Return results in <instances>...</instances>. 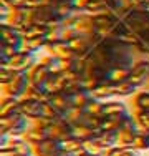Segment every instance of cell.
Listing matches in <instances>:
<instances>
[{
  "label": "cell",
  "mask_w": 149,
  "mask_h": 156,
  "mask_svg": "<svg viewBox=\"0 0 149 156\" xmlns=\"http://www.w3.org/2000/svg\"><path fill=\"white\" fill-rule=\"evenodd\" d=\"M123 22H124L139 38H143L146 43H149V13L147 12H144V10L126 9L124 15H123Z\"/></svg>",
  "instance_id": "6da1fadb"
},
{
  "label": "cell",
  "mask_w": 149,
  "mask_h": 156,
  "mask_svg": "<svg viewBox=\"0 0 149 156\" xmlns=\"http://www.w3.org/2000/svg\"><path fill=\"white\" fill-rule=\"evenodd\" d=\"M30 126V120L23 115L0 118V135H7L10 138H23Z\"/></svg>",
  "instance_id": "7a4b0ae2"
},
{
  "label": "cell",
  "mask_w": 149,
  "mask_h": 156,
  "mask_svg": "<svg viewBox=\"0 0 149 156\" xmlns=\"http://www.w3.org/2000/svg\"><path fill=\"white\" fill-rule=\"evenodd\" d=\"M137 133H139V128H137L136 120H134V116L131 113L124 120V123H123V126L118 131V146L119 148H134V140H136Z\"/></svg>",
  "instance_id": "3957f363"
},
{
  "label": "cell",
  "mask_w": 149,
  "mask_h": 156,
  "mask_svg": "<svg viewBox=\"0 0 149 156\" xmlns=\"http://www.w3.org/2000/svg\"><path fill=\"white\" fill-rule=\"evenodd\" d=\"M0 30H2V37H0V47L7 48H15V50H23V33L13 28L10 23H0Z\"/></svg>",
  "instance_id": "277c9868"
},
{
  "label": "cell",
  "mask_w": 149,
  "mask_h": 156,
  "mask_svg": "<svg viewBox=\"0 0 149 156\" xmlns=\"http://www.w3.org/2000/svg\"><path fill=\"white\" fill-rule=\"evenodd\" d=\"M33 146L25 138H10L5 146L0 148V156H32Z\"/></svg>",
  "instance_id": "5b68a950"
},
{
  "label": "cell",
  "mask_w": 149,
  "mask_h": 156,
  "mask_svg": "<svg viewBox=\"0 0 149 156\" xmlns=\"http://www.w3.org/2000/svg\"><path fill=\"white\" fill-rule=\"evenodd\" d=\"M40 60L36 58V53H33V51H30V50H22V51H18L17 55H13L12 58H10V68H13L15 72H30V70L33 68V66L36 65Z\"/></svg>",
  "instance_id": "8992f818"
},
{
  "label": "cell",
  "mask_w": 149,
  "mask_h": 156,
  "mask_svg": "<svg viewBox=\"0 0 149 156\" xmlns=\"http://www.w3.org/2000/svg\"><path fill=\"white\" fill-rule=\"evenodd\" d=\"M30 87V76L27 72H20L17 73V76L13 78L12 83L2 87L3 96H15V98H22L27 91V88Z\"/></svg>",
  "instance_id": "52a82bcc"
},
{
  "label": "cell",
  "mask_w": 149,
  "mask_h": 156,
  "mask_svg": "<svg viewBox=\"0 0 149 156\" xmlns=\"http://www.w3.org/2000/svg\"><path fill=\"white\" fill-rule=\"evenodd\" d=\"M129 81L137 88L149 85V60L147 58H137L129 73Z\"/></svg>",
  "instance_id": "ba28073f"
},
{
  "label": "cell",
  "mask_w": 149,
  "mask_h": 156,
  "mask_svg": "<svg viewBox=\"0 0 149 156\" xmlns=\"http://www.w3.org/2000/svg\"><path fill=\"white\" fill-rule=\"evenodd\" d=\"M45 51L51 57H57L60 60H70V58H76V51L71 48L70 42L66 40H57V42H48L45 47Z\"/></svg>",
  "instance_id": "9c48e42d"
},
{
  "label": "cell",
  "mask_w": 149,
  "mask_h": 156,
  "mask_svg": "<svg viewBox=\"0 0 149 156\" xmlns=\"http://www.w3.org/2000/svg\"><path fill=\"white\" fill-rule=\"evenodd\" d=\"M48 131H50V138H55L58 141H65L74 135V126L66 118H60V120H55L50 125Z\"/></svg>",
  "instance_id": "30bf717a"
},
{
  "label": "cell",
  "mask_w": 149,
  "mask_h": 156,
  "mask_svg": "<svg viewBox=\"0 0 149 156\" xmlns=\"http://www.w3.org/2000/svg\"><path fill=\"white\" fill-rule=\"evenodd\" d=\"M63 144L55 138H47L42 143L33 146V156H61Z\"/></svg>",
  "instance_id": "8fae6325"
},
{
  "label": "cell",
  "mask_w": 149,
  "mask_h": 156,
  "mask_svg": "<svg viewBox=\"0 0 149 156\" xmlns=\"http://www.w3.org/2000/svg\"><path fill=\"white\" fill-rule=\"evenodd\" d=\"M20 113L30 121H35L43 116V103L35 101V100L20 98Z\"/></svg>",
  "instance_id": "7c38bea8"
},
{
  "label": "cell",
  "mask_w": 149,
  "mask_h": 156,
  "mask_svg": "<svg viewBox=\"0 0 149 156\" xmlns=\"http://www.w3.org/2000/svg\"><path fill=\"white\" fill-rule=\"evenodd\" d=\"M93 20H95V25H96L98 33L104 38V37L109 33L111 28L116 25L119 17L114 15V13H98V15H93Z\"/></svg>",
  "instance_id": "4fadbf2b"
},
{
  "label": "cell",
  "mask_w": 149,
  "mask_h": 156,
  "mask_svg": "<svg viewBox=\"0 0 149 156\" xmlns=\"http://www.w3.org/2000/svg\"><path fill=\"white\" fill-rule=\"evenodd\" d=\"M23 138L27 140L32 146H35V144L42 143V141H45L47 138H50V131H48V128H45V126H40L36 123H33V121H30V126H28V129H27Z\"/></svg>",
  "instance_id": "5bb4252c"
},
{
  "label": "cell",
  "mask_w": 149,
  "mask_h": 156,
  "mask_svg": "<svg viewBox=\"0 0 149 156\" xmlns=\"http://www.w3.org/2000/svg\"><path fill=\"white\" fill-rule=\"evenodd\" d=\"M50 75H51L50 68H48L45 63H42V62H38V63H36V65L28 72L30 83H33V85H42V87H47V81H48V78H50Z\"/></svg>",
  "instance_id": "9a60e30c"
},
{
  "label": "cell",
  "mask_w": 149,
  "mask_h": 156,
  "mask_svg": "<svg viewBox=\"0 0 149 156\" xmlns=\"http://www.w3.org/2000/svg\"><path fill=\"white\" fill-rule=\"evenodd\" d=\"M48 103H51V105H53L55 108L63 115V116H65V115L74 106L73 105V96L68 95V93H65V91L51 95V98H50V101H48Z\"/></svg>",
  "instance_id": "2e32d148"
},
{
  "label": "cell",
  "mask_w": 149,
  "mask_h": 156,
  "mask_svg": "<svg viewBox=\"0 0 149 156\" xmlns=\"http://www.w3.org/2000/svg\"><path fill=\"white\" fill-rule=\"evenodd\" d=\"M20 115V98L15 96H2L0 100V118Z\"/></svg>",
  "instance_id": "e0dca14e"
},
{
  "label": "cell",
  "mask_w": 149,
  "mask_h": 156,
  "mask_svg": "<svg viewBox=\"0 0 149 156\" xmlns=\"http://www.w3.org/2000/svg\"><path fill=\"white\" fill-rule=\"evenodd\" d=\"M131 111L128 110L124 101H121V98H113L104 101V110L103 116H119V115H129Z\"/></svg>",
  "instance_id": "ac0fdd59"
},
{
  "label": "cell",
  "mask_w": 149,
  "mask_h": 156,
  "mask_svg": "<svg viewBox=\"0 0 149 156\" xmlns=\"http://www.w3.org/2000/svg\"><path fill=\"white\" fill-rule=\"evenodd\" d=\"M66 83H68V76L65 73H51L48 81H47V90L51 95L61 93V91H65Z\"/></svg>",
  "instance_id": "d6986e66"
},
{
  "label": "cell",
  "mask_w": 149,
  "mask_h": 156,
  "mask_svg": "<svg viewBox=\"0 0 149 156\" xmlns=\"http://www.w3.org/2000/svg\"><path fill=\"white\" fill-rule=\"evenodd\" d=\"M93 98L98 100V101H108V100L116 98V93H114V85L111 81H104L99 87H96L95 90L91 91Z\"/></svg>",
  "instance_id": "ffe728a7"
},
{
  "label": "cell",
  "mask_w": 149,
  "mask_h": 156,
  "mask_svg": "<svg viewBox=\"0 0 149 156\" xmlns=\"http://www.w3.org/2000/svg\"><path fill=\"white\" fill-rule=\"evenodd\" d=\"M65 118L74 126V128H76V126L86 125V121L89 118V113H88L86 108H78V106H73V108L65 115Z\"/></svg>",
  "instance_id": "44dd1931"
},
{
  "label": "cell",
  "mask_w": 149,
  "mask_h": 156,
  "mask_svg": "<svg viewBox=\"0 0 149 156\" xmlns=\"http://www.w3.org/2000/svg\"><path fill=\"white\" fill-rule=\"evenodd\" d=\"M61 144H63V151L68 153V154H73V156H78L80 153H83V151H85V141L80 140V138H76L74 135L71 136V138L61 141Z\"/></svg>",
  "instance_id": "7402d4cb"
},
{
  "label": "cell",
  "mask_w": 149,
  "mask_h": 156,
  "mask_svg": "<svg viewBox=\"0 0 149 156\" xmlns=\"http://www.w3.org/2000/svg\"><path fill=\"white\" fill-rule=\"evenodd\" d=\"M96 140L98 143L103 146V150H109V148L118 146V133L116 131H106V129H101V131L96 135Z\"/></svg>",
  "instance_id": "603a6c76"
},
{
  "label": "cell",
  "mask_w": 149,
  "mask_h": 156,
  "mask_svg": "<svg viewBox=\"0 0 149 156\" xmlns=\"http://www.w3.org/2000/svg\"><path fill=\"white\" fill-rule=\"evenodd\" d=\"M137 91H139V88H137L136 85H133L129 80L114 85V93H116V98H129V96L133 98Z\"/></svg>",
  "instance_id": "cb8c5ba5"
},
{
  "label": "cell",
  "mask_w": 149,
  "mask_h": 156,
  "mask_svg": "<svg viewBox=\"0 0 149 156\" xmlns=\"http://www.w3.org/2000/svg\"><path fill=\"white\" fill-rule=\"evenodd\" d=\"M133 110L149 111V88L147 90H139L133 96Z\"/></svg>",
  "instance_id": "d4e9b609"
},
{
  "label": "cell",
  "mask_w": 149,
  "mask_h": 156,
  "mask_svg": "<svg viewBox=\"0 0 149 156\" xmlns=\"http://www.w3.org/2000/svg\"><path fill=\"white\" fill-rule=\"evenodd\" d=\"M131 115V113H129ZM129 115H119V116H104V123H103V129L106 131H119V128L123 126L124 120Z\"/></svg>",
  "instance_id": "484cf974"
},
{
  "label": "cell",
  "mask_w": 149,
  "mask_h": 156,
  "mask_svg": "<svg viewBox=\"0 0 149 156\" xmlns=\"http://www.w3.org/2000/svg\"><path fill=\"white\" fill-rule=\"evenodd\" d=\"M47 43H48L47 37H32V38H25L23 48L25 50L33 51V53H36V51H40V50H45Z\"/></svg>",
  "instance_id": "4316f807"
},
{
  "label": "cell",
  "mask_w": 149,
  "mask_h": 156,
  "mask_svg": "<svg viewBox=\"0 0 149 156\" xmlns=\"http://www.w3.org/2000/svg\"><path fill=\"white\" fill-rule=\"evenodd\" d=\"M93 100H95V98H93L91 91L81 90V91H78L76 95H73V105L78 106V108H88L89 103H91Z\"/></svg>",
  "instance_id": "83f0119b"
},
{
  "label": "cell",
  "mask_w": 149,
  "mask_h": 156,
  "mask_svg": "<svg viewBox=\"0 0 149 156\" xmlns=\"http://www.w3.org/2000/svg\"><path fill=\"white\" fill-rule=\"evenodd\" d=\"M50 27L48 25H42V23H32L30 27L25 30L23 38H32V37H47Z\"/></svg>",
  "instance_id": "f1b7e54d"
},
{
  "label": "cell",
  "mask_w": 149,
  "mask_h": 156,
  "mask_svg": "<svg viewBox=\"0 0 149 156\" xmlns=\"http://www.w3.org/2000/svg\"><path fill=\"white\" fill-rule=\"evenodd\" d=\"M129 73H131V68H113L109 72V81L113 85L128 81L129 80Z\"/></svg>",
  "instance_id": "f546056e"
},
{
  "label": "cell",
  "mask_w": 149,
  "mask_h": 156,
  "mask_svg": "<svg viewBox=\"0 0 149 156\" xmlns=\"http://www.w3.org/2000/svg\"><path fill=\"white\" fill-rule=\"evenodd\" d=\"M134 148L137 151H149V129H139L134 140Z\"/></svg>",
  "instance_id": "4dcf8cb0"
},
{
  "label": "cell",
  "mask_w": 149,
  "mask_h": 156,
  "mask_svg": "<svg viewBox=\"0 0 149 156\" xmlns=\"http://www.w3.org/2000/svg\"><path fill=\"white\" fill-rule=\"evenodd\" d=\"M96 135H98V131L91 129L88 125H81V126H76V128H74V136L83 140V141H89V140L96 138Z\"/></svg>",
  "instance_id": "1f68e13d"
},
{
  "label": "cell",
  "mask_w": 149,
  "mask_h": 156,
  "mask_svg": "<svg viewBox=\"0 0 149 156\" xmlns=\"http://www.w3.org/2000/svg\"><path fill=\"white\" fill-rule=\"evenodd\" d=\"M40 62L45 63V65L50 68V72L51 73H63V70H61V60L57 57H51V55H45L43 58H40Z\"/></svg>",
  "instance_id": "d6a6232c"
},
{
  "label": "cell",
  "mask_w": 149,
  "mask_h": 156,
  "mask_svg": "<svg viewBox=\"0 0 149 156\" xmlns=\"http://www.w3.org/2000/svg\"><path fill=\"white\" fill-rule=\"evenodd\" d=\"M133 116L136 120V125L139 129H149V111L133 110Z\"/></svg>",
  "instance_id": "836d02e7"
},
{
  "label": "cell",
  "mask_w": 149,
  "mask_h": 156,
  "mask_svg": "<svg viewBox=\"0 0 149 156\" xmlns=\"http://www.w3.org/2000/svg\"><path fill=\"white\" fill-rule=\"evenodd\" d=\"M18 72H15L13 68H10V66H0V85L2 87H5V85L12 83L13 78L17 76Z\"/></svg>",
  "instance_id": "e575fe53"
},
{
  "label": "cell",
  "mask_w": 149,
  "mask_h": 156,
  "mask_svg": "<svg viewBox=\"0 0 149 156\" xmlns=\"http://www.w3.org/2000/svg\"><path fill=\"white\" fill-rule=\"evenodd\" d=\"M85 151H86V153H91V154H96V156H101L104 153L103 146L98 143L96 138H93L89 141H85Z\"/></svg>",
  "instance_id": "d590c367"
},
{
  "label": "cell",
  "mask_w": 149,
  "mask_h": 156,
  "mask_svg": "<svg viewBox=\"0 0 149 156\" xmlns=\"http://www.w3.org/2000/svg\"><path fill=\"white\" fill-rule=\"evenodd\" d=\"M43 116L50 118V120H53V121L60 120V118H65L53 105H51V103H43Z\"/></svg>",
  "instance_id": "8d00e7d4"
},
{
  "label": "cell",
  "mask_w": 149,
  "mask_h": 156,
  "mask_svg": "<svg viewBox=\"0 0 149 156\" xmlns=\"http://www.w3.org/2000/svg\"><path fill=\"white\" fill-rule=\"evenodd\" d=\"M88 113L89 116H103V110H104V101H98V100H93L88 106Z\"/></svg>",
  "instance_id": "74e56055"
},
{
  "label": "cell",
  "mask_w": 149,
  "mask_h": 156,
  "mask_svg": "<svg viewBox=\"0 0 149 156\" xmlns=\"http://www.w3.org/2000/svg\"><path fill=\"white\" fill-rule=\"evenodd\" d=\"M128 9H134V10H144L149 5V0H124Z\"/></svg>",
  "instance_id": "f35d334b"
},
{
  "label": "cell",
  "mask_w": 149,
  "mask_h": 156,
  "mask_svg": "<svg viewBox=\"0 0 149 156\" xmlns=\"http://www.w3.org/2000/svg\"><path fill=\"white\" fill-rule=\"evenodd\" d=\"M93 0H74V7H76V12H86L88 7L91 5Z\"/></svg>",
  "instance_id": "ab89813d"
},
{
  "label": "cell",
  "mask_w": 149,
  "mask_h": 156,
  "mask_svg": "<svg viewBox=\"0 0 149 156\" xmlns=\"http://www.w3.org/2000/svg\"><path fill=\"white\" fill-rule=\"evenodd\" d=\"M119 156H141V151H137L136 148H121Z\"/></svg>",
  "instance_id": "60d3db41"
},
{
  "label": "cell",
  "mask_w": 149,
  "mask_h": 156,
  "mask_svg": "<svg viewBox=\"0 0 149 156\" xmlns=\"http://www.w3.org/2000/svg\"><path fill=\"white\" fill-rule=\"evenodd\" d=\"M119 151H121V148H119V146H114V148L106 150L101 156H119Z\"/></svg>",
  "instance_id": "b9f144b4"
},
{
  "label": "cell",
  "mask_w": 149,
  "mask_h": 156,
  "mask_svg": "<svg viewBox=\"0 0 149 156\" xmlns=\"http://www.w3.org/2000/svg\"><path fill=\"white\" fill-rule=\"evenodd\" d=\"M78 156H96V154H91V153H86V151H83V153H80Z\"/></svg>",
  "instance_id": "7bdbcfd3"
},
{
  "label": "cell",
  "mask_w": 149,
  "mask_h": 156,
  "mask_svg": "<svg viewBox=\"0 0 149 156\" xmlns=\"http://www.w3.org/2000/svg\"><path fill=\"white\" fill-rule=\"evenodd\" d=\"M61 2H74V0H61Z\"/></svg>",
  "instance_id": "ee69618b"
},
{
  "label": "cell",
  "mask_w": 149,
  "mask_h": 156,
  "mask_svg": "<svg viewBox=\"0 0 149 156\" xmlns=\"http://www.w3.org/2000/svg\"><path fill=\"white\" fill-rule=\"evenodd\" d=\"M147 87H149V85H147Z\"/></svg>",
  "instance_id": "f6af8a7d"
},
{
  "label": "cell",
  "mask_w": 149,
  "mask_h": 156,
  "mask_svg": "<svg viewBox=\"0 0 149 156\" xmlns=\"http://www.w3.org/2000/svg\"><path fill=\"white\" fill-rule=\"evenodd\" d=\"M32 156H33V154H32Z\"/></svg>",
  "instance_id": "bcb514c9"
}]
</instances>
